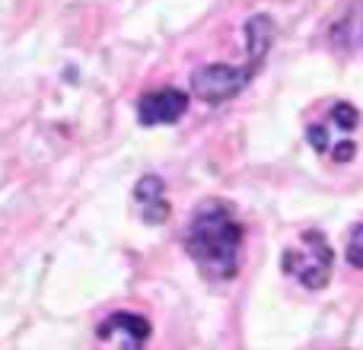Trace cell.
I'll return each mask as SVG.
<instances>
[{
	"label": "cell",
	"mask_w": 363,
	"mask_h": 350,
	"mask_svg": "<svg viewBox=\"0 0 363 350\" xmlns=\"http://www.w3.org/2000/svg\"><path fill=\"white\" fill-rule=\"evenodd\" d=\"M185 249L201 274L213 281H230L239 268V249H242V226L220 201H207L194 210L185 232Z\"/></svg>",
	"instance_id": "6da1fadb"
},
{
	"label": "cell",
	"mask_w": 363,
	"mask_h": 350,
	"mask_svg": "<svg viewBox=\"0 0 363 350\" xmlns=\"http://www.w3.org/2000/svg\"><path fill=\"white\" fill-rule=\"evenodd\" d=\"M303 245L306 249H287L281 258V268L284 274H290L300 287L306 290H322L332 277V261H335V252L332 245L325 242L319 230H309L303 232Z\"/></svg>",
	"instance_id": "7a4b0ae2"
},
{
	"label": "cell",
	"mask_w": 363,
	"mask_h": 350,
	"mask_svg": "<svg viewBox=\"0 0 363 350\" xmlns=\"http://www.w3.org/2000/svg\"><path fill=\"white\" fill-rule=\"evenodd\" d=\"M252 80V64L249 67H233V64H207L191 74V93L207 106H220V102L233 99L242 93Z\"/></svg>",
	"instance_id": "3957f363"
},
{
	"label": "cell",
	"mask_w": 363,
	"mask_h": 350,
	"mask_svg": "<svg viewBox=\"0 0 363 350\" xmlns=\"http://www.w3.org/2000/svg\"><path fill=\"white\" fill-rule=\"evenodd\" d=\"M96 334L112 350H144L150 341V322L134 312H115L96 328Z\"/></svg>",
	"instance_id": "277c9868"
},
{
	"label": "cell",
	"mask_w": 363,
	"mask_h": 350,
	"mask_svg": "<svg viewBox=\"0 0 363 350\" xmlns=\"http://www.w3.org/2000/svg\"><path fill=\"white\" fill-rule=\"evenodd\" d=\"M188 108V96L182 89H153V93H144L138 102V118L144 128H153V125H172L185 115Z\"/></svg>",
	"instance_id": "5b68a950"
},
{
	"label": "cell",
	"mask_w": 363,
	"mask_h": 350,
	"mask_svg": "<svg viewBox=\"0 0 363 350\" xmlns=\"http://www.w3.org/2000/svg\"><path fill=\"white\" fill-rule=\"evenodd\" d=\"M134 201H138L140 213H144L147 223H163L169 217V201H166V185L157 175H147L138 181L134 188Z\"/></svg>",
	"instance_id": "8992f818"
},
{
	"label": "cell",
	"mask_w": 363,
	"mask_h": 350,
	"mask_svg": "<svg viewBox=\"0 0 363 350\" xmlns=\"http://www.w3.org/2000/svg\"><path fill=\"white\" fill-rule=\"evenodd\" d=\"M245 35H249V64L255 67V61H262L268 45L274 42V23L268 16H252L245 23Z\"/></svg>",
	"instance_id": "52a82bcc"
},
{
	"label": "cell",
	"mask_w": 363,
	"mask_h": 350,
	"mask_svg": "<svg viewBox=\"0 0 363 350\" xmlns=\"http://www.w3.org/2000/svg\"><path fill=\"white\" fill-rule=\"evenodd\" d=\"M332 125L341 128V131H354V128L360 125L357 108L347 106V102H338V106H335V112H332Z\"/></svg>",
	"instance_id": "ba28073f"
},
{
	"label": "cell",
	"mask_w": 363,
	"mask_h": 350,
	"mask_svg": "<svg viewBox=\"0 0 363 350\" xmlns=\"http://www.w3.org/2000/svg\"><path fill=\"white\" fill-rule=\"evenodd\" d=\"M347 261L363 271V223L351 232V239H347Z\"/></svg>",
	"instance_id": "9c48e42d"
}]
</instances>
